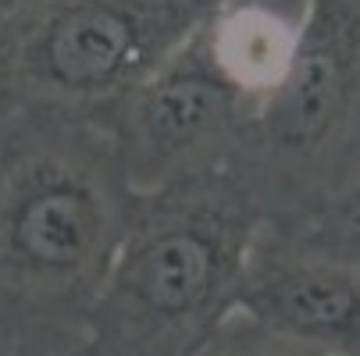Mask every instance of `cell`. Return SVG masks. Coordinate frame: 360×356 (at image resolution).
<instances>
[{"label": "cell", "instance_id": "1", "mask_svg": "<svg viewBox=\"0 0 360 356\" xmlns=\"http://www.w3.org/2000/svg\"><path fill=\"white\" fill-rule=\"evenodd\" d=\"M132 199L96 121L0 104V324H82Z\"/></svg>", "mask_w": 360, "mask_h": 356}, {"label": "cell", "instance_id": "2", "mask_svg": "<svg viewBox=\"0 0 360 356\" xmlns=\"http://www.w3.org/2000/svg\"><path fill=\"white\" fill-rule=\"evenodd\" d=\"M261 225V207L229 168L136 196L82 321L93 356H189L236 314Z\"/></svg>", "mask_w": 360, "mask_h": 356}, {"label": "cell", "instance_id": "3", "mask_svg": "<svg viewBox=\"0 0 360 356\" xmlns=\"http://www.w3.org/2000/svg\"><path fill=\"white\" fill-rule=\"evenodd\" d=\"M356 121L360 0H307L289 72L246 125L229 175L264 221H296L339 185Z\"/></svg>", "mask_w": 360, "mask_h": 356}, {"label": "cell", "instance_id": "4", "mask_svg": "<svg viewBox=\"0 0 360 356\" xmlns=\"http://www.w3.org/2000/svg\"><path fill=\"white\" fill-rule=\"evenodd\" d=\"M203 18L200 0H54L0 50V104L100 125Z\"/></svg>", "mask_w": 360, "mask_h": 356}, {"label": "cell", "instance_id": "5", "mask_svg": "<svg viewBox=\"0 0 360 356\" xmlns=\"http://www.w3.org/2000/svg\"><path fill=\"white\" fill-rule=\"evenodd\" d=\"M253 104L214 65L203 22L100 118L132 196L225 171Z\"/></svg>", "mask_w": 360, "mask_h": 356}, {"label": "cell", "instance_id": "6", "mask_svg": "<svg viewBox=\"0 0 360 356\" xmlns=\"http://www.w3.org/2000/svg\"><path fill=\"white\" fill-rule=\"evenodd\" d=\"M236 314L321 356H360V264L264 221L239 278Z\"/></svg>", "mask_w": 360, "mask_h": 356}, {"label": "cell", "instance_id": "7", "mask_svg": "<svg viewBox=\"0 0 360 356\" xmlns=\"http://www.w3.org/2000/svg\"><path fill=\"white\" fill-rule=\"evenodd\" d=\"M296 32L300 18L257 4L221 8L203 18V36H207L214 65L250 100L253 111H261L264 100L285 79L296 50Z\"/></svg>", "mask_w": 360, "mask_h": 356}, {"label": "cell", "instance_id": "8", "mask_svg": "<svg viewBox=\"0 0 360 356\" xmlns=\"http://www.w3.org/2000/svg\"><path fill=\"white\" fill-rule=\"evenodd\" d=\"M285 225L300 228L307 239H314L318 246L339 253V257L360 264V168L349 171L311 214Z\"/></svg>", "mask_w": 360, "mask_h": 356}, {"label": "cell", "instance_id": "9", "mask_svg": "<svg viewBox=\"0 0 360 356\" xmlns=\"http://www.w3.org/2000/svg\"><path fill=\"white\" fill-rule=\"evenodd\" d=\"M189 356H321V352H311L296 342H285V338L264 331L261 324H253L250 317L232 314Z\"/></svg>", "mask_w": 360, "mask_h": 356}, {"label": "cell", "instance_id": "10", "mask_svg": "<svg viewBox=\"0 0 360 356\" xmlns=\"http://www.w3.org/2000/svg\"><path fill=\"white\" fill-rule=\"evenodd\" d=\"M0 356H93L82 324H0Z\"/></svg>", "mask_w": 360, "mask_h": 356}, {"label": "cell", "instance_id": "11", "mask_svg": "<svg viewBox=\"0 0 360 356\" xmlns=\"http://www.w3.org/2000/svg\"><path fill=\"white\" fill-rule=\"evenodd\" d=\"M54 0H0V50L11 46Z\"/></svg>", "mask_w": 360, "mask_h": 356}, {"label": "cell", "instance_id": "12", "mask_svg": "<svg viewBox=\"0 0 360 356\" xmlns=\"http://www.w3.org/2000/svg\"><path fill=\"white\" fill-rule=\"evenodd\" d=\"M236 4H257V8H271V11H282V15H292L300 18L303 8H307V0H200V8L203 11H221V8H236Z\"/></svg>", "mask_w": 360, "mask_h": 356}]
</instances>
